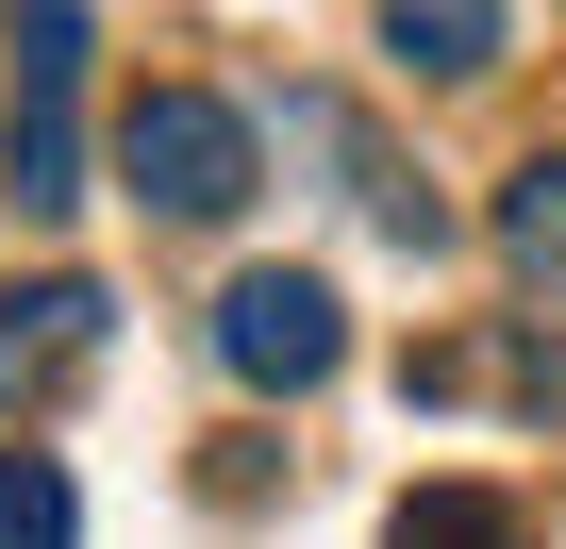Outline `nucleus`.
Wrapping results in <instances>:
<instances>
[{
	"instance_id": "nucleus-1",
	"label": "nucleus",
	"mask_w": 566,
	"mask_h": 549,
	"mask_svg": "<svg viewBox=\"0 0 566 549\" xmlns=\"http://www.w3.org/2000/svg\"><path fill=\"white\" fill-rule=\"evenodd\" d=\"M250 167H266V150H250V117H233V101H200V84H150V101L117 117V183H134L150 217H184V233H217V217L250 200Z\"/></svg>"
},
{
	"instance_id": "nucleus-2",
	"label": "nucleus",
	"mask_w": 566,
	"mask_h": 549,
	"mask_svg": "<svg viewBox=\"0 0 566 549\" xmlns=\"http://www.w3.org/2000/svg\"><path fill=\"white\" fill-rule=\"evenodd\" d=\"M217 367L266 383V400H317V383L350 367V300L317 284V266H250V284L217 300Z\"/></svg>"
},
{
	"instance_id": "nucleus-3",
	"label": "nucleus",
	"mask_w": 566,
	"mask_h": 549,
	"mask_svg": "<svg viewBox=\"0 0 566 549\" xmlns=\"http://www.w3.org/2000/svg\"><path fill=\"white\" fill-rule=\"evenodd\" d=\"M18 18V200H84V0H0Z\"/></svg>"
},
{
	"instance_id": "nucleus-4",
	"label": "nucleus",
	"mask_w": 566,
	"mask_h": 549,
	"mask_svg": "<svg viewBox=\"0 0 566 549\" xmlns=\"http://www.w3.org/2000/svg\"><path fill=\"white\" fill-rule=\"evenodd\" d=\"M101 350H117V300L84 284V266H51V284L0 300V400H67Z\"/></svg>"
},
{
	"instance_id": "nucleus-5",
	"label": "nucleus",
	"mask_w": 566,
	"mask_h": 549,
	"mask_svg": "<svg viewBox=\"0 0 566 549\" xmlns=\"http://www.w3.org/2000/svg\"><path fill=\"white\" fill-rule=\"evenodd\" d=\"M384 34H400V67H433V84H483L500 67V0H384Z\"/></svg>"
},
{
	"instance_id": "nucleus-6",
	"label": "nucleus",
	"mask_w": 566,
	"mask_h": 549,
	"mask_svg": "<svg viewBox=\"0 0 566 549\" xmlns=\"http://www.w3.org/2000/svg\"><path fill=\"white\" fill-rule=\"evenodd\" d=\"M417 400H566V350H549V334H500V350H417Z\"/></svg>"
},
{
	"instance_id": "nucleus-7",
	"label": "nucleus",
	"mask_w": 566,
	"mask_h": 549,
	"mask_svg": "<svg viewBox=\"0 0 566 549\" xmlns=\"http://www.w3.org/2000/svg\"><path fill=\"white\" fill-rule=\"evenodd\" d=\"M384 549H516V499H483V483H417V499L384 516Z\"/></svg>"
},
{
	"instance_id": "nucleus-8",
	"label": "nucleus",
	"mask_w": 566,
	"mask_h": 549,
	"mask_svg": "<svg viewBox=\"0 0 566 549\" xmlns=\"http://www.w3.org/2000/svg\"><path fill=\"white\" fill-rule=\"evenodd\" d=\"M0 549H84V499L51 450H0Z\"/></svg>"
},
{
	"instance_id": "nucleus-9",
	"label": "nucleus",
	"mask_w": 566,
	"mask_h": 549,
	"mask_svg": "<svg viewBox=\"0 0 566 549\" xmlns=\"http://www.w3.org/2000/svg\"><path fill=\"white\" fill-rule=\"evenodd\" d=\"M500 250L533 266V284H566V150H533V167L500 183Z\"/></svg>"
}]
</instances>
